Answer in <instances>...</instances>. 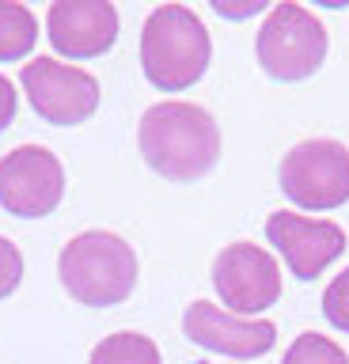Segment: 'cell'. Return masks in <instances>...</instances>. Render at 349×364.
I'll return each instance as SVG.
<instances>
[{"mask_svg":"<svg viewBox=\"0 0 349 364\" xmlns=\"http://www.w3.org/2000/svg\"><path fill=\"white\" fill-rule=\"evenodd\" d=\"M19 281H23V255H19L12 239L0 235V300L12 296L19 289Z\"/></svg>","mask_w":349,"mask_h":364,"instance_id":"16","label":"cell"},{"mask_svg":"<svg viewBox=\"0 0 349 364\" xmlns=\"http://www.w3.org/2000/svg\"><path fill=\"white\" fill-rule=\"evenodd\" d=\"M16 87H12V80H8L4 73H0V133L12 125V118H16Z\"/></svg>","mask_w":349,"mask_h":364,"instance_id":"17","label":"cell"},{"mask_svg":"<svg viewBox=\"0 0 349 364\" xmlns=\"http://www.w3.org/2000/svg\"><path fill=\"white\" fill-rule=\"evenodd\" d=\"M213 42L205 23L186 4H160L141 31V68L144 80L160 91L194 87L209 68Z\"/></svg>","mask_w":349,"mask_h":364,"instance_id":"2","label":"cell"},{"mask_svg":"<svg viewBox=\"0 0 349 364\" xmlns=\"http://www.w3.org/2000/svg\"><path fill=\"white\" fill-rule=\"evenodd\" d=\"M58 277L76 304L114 307L137 289V255L114 232H80L61 247Z\"/></svg>","mask_w":349,"mask_h":364,"instance_id":"3","label":"cell"},{"mask_svg":"<svg viewBox=\"0 0 349 364\" xmlns=\"http://www.w3.org/2000/svg\"><path fill=\"white\" fill-rule=\"evenodd\" d=\"M46 34L61 57H103L118 38V8L110 0H53L46 11Z\"/></svg>","mask_w":349,"mask_h":364,"instance_id":"11","label":"cell"},{"mask_svg":"<svg viewBox=\"0 0 349 364\" xmlns=\"http://www.w3.org/2000/svg\"><path fill=\"white\" fill-rule=\"evenodd\" d=\"M281 190L308 213H326L349 201V148L334 136H311L281 159Z\"/></svg>","mask_w":349,"mask_h":364,"instance_id":"5","label":"cell"},{"mask_svg":"<svg viewBox=\"0 0 349 364\" xmlns=\"http://www.w3.org/2000/svg\"><path fill=\"white\" fill-rule=\"evenodd\" d=\"M31 107L50 125H80L99 110V80L76 65H61L53 57H35L19 73Z\"/></svg>","mask_w":349,"mask_h":364,"instance_id":"6","label":"cell"},{"mask_svg":"<svg viewBox=\"0 0 349 364\" xmlns=\"http://www.w3.org/2000/svg\"><path fill=\"white\" fill-rule=\"evenodd\" d=\"M183 330L194 346L220 353V357H235V360H254L262 353L274 349L277 341V326L266 318H240L232 311H220L209 300H194L183 315Z\"/></svg>","mask_w":349,"mask_h":364,"instance_id":"10","label":"cell"},{"mask_svg":"<svg viewBox=\"0 0 349 364\" xmlns=\"http://www.w3.org/2000/svg\"><path fill=\"white\" fill-rule=\"evenodd\" d=\"M38 42L35 11L19 0H0V61H23Z\"/></svg>","mask_w":349,"mask_h":364,"instance_id":"12","label":"cell"},{"mask_svg":"<svg viewBox=\"0 0 349 364\" xmlns=\"http://www.w3.org/2000/svg\"><path fill=\"white\" fill-rule=\"evenodd\" d=\"M141 156L167 182H198L220 159V125L198 102L167 99L141 114Z\"/></svg>","mask_w":349,"mask_h":364,"instance_id":"1","label":"cell"},{"mask_svg":"<svg viewBox=\"0 0 349 364\" xmlns=\"http://www.w3.org/2000/svg\"><path fill=\"white\" fill-rule=\"evenodd\" d=\"M87 364H160V349H156L149 334L122 330V334H110L99 341Z\"/></svg>","mask_w":349,"mask_h":364,"instance_id":"13","label":"cell"},{"mask_svg":"<svg viewBox=\"0 0 349 364\" xmlns=\"http://www.w3.org/2000/svg\"><path fill=\"white\" fill-rule=\"evenodd\" d=\"M281 364H349V353L338 346V341H331L326 334L308 330V334H300L289 346V353H285Z\"/></svg>","mask_w":349,"mask_h":364,"instance_id":"14","label":"cell"},{"mask_svg":"<svg viewBox=\"0 0 349 364\" xmlns=\"http://www.w3.org/2000/svg\"><path fill=\"white\" fill-rule=\"evenodd\" d=\"M213 289L232 307V315H258L277 304L281 266L269 250L254 243H228L213 258Z\"/></svg>","mask_w":349,"mask_h":364,"instance_id":"8","label":"cell"},{"mask_svg":"<svg viewBox=\"0 0 349 364\" xmlns=\"http://www.w3.org/2000/svg\"><path fill=\"white\" fill-rule=\"evenodd\" d=\"M65 198V167L42 144H19L0 159V205L12 216H50Z\"/></svg>","mask_w":349,"mask_h":364,"instance_id":"7","label":"cell"},{"mask_svg":"<svg viewBox=\"0 0 349 364\" xmlns=\"http://www.w3.org/2000/svg\"><path fill=\"white\" fill-rule=\"evenodd\" d=\"M213 8L228 19H243V16H254V11H266V0H243V4H228V0H213Z\"/></svg>","mask_w":349,"mask_h":364,"instance_id":"18","label":"cell"},{"mask_svg":"<svg viewBox=\"0 0 349 364\" xmlns=\"http://www.w3.org/2000/svg\"><path fill=\"white\" fill-rule=\"evenodd\" d=\"M266 239L277 247L285 266L300 281H315L331 262L345 250V232L334 220H311L300 213H269L266 220Z\"/></svg>","mask_w":349,"mask_h":364,"instance_id":"9","label":"cell"},{"mask_svg":"<svg viewBox=\"0 0 349 364\" xmlns=\"http://www.w3.org/2000/svg\"><path fill=\"white\" fill-rule=\"evenodd\" d=\"M323 315H326V323H331L334 330L349 334V266L338 273L331 284H326V292H323Z\"/></svg>","mask_w":349,"mask_h":364,"instance_id":"15","label":"cell"},{"mask_svg":"<svg viewBox=\"0 0 349 364\" xmlns=\"http://www.w3.org/2000/svg\"><path fill=\"white\" fill-rule=\"evenodd\" d=\"M258 65L269 80L300 84L326 61V27L304 4H274L254 38Z\"/></svg>","mask_w":349,"mask_h":364,"instance_id":"4","label":"cell"}]
</instances>
